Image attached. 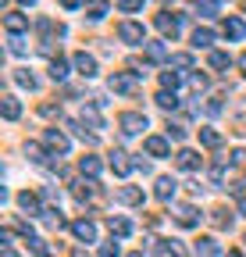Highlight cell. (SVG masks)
Segmentation results:
<instances>
[{
  "label": "cell",
  "mask_w": 246,
  "mask_h": 257,
  "mask_svg": "<svg viewBox=\"0 0 246 257\" xmlns=\"http://www.w3.org/2000/svg\"><path fill=\"white\" fill-rule=\"evenodd\" d=\"M146 57H150V61H164V57H168L164 43H146Z\"/></svg>",
  "instance_id": "obj_26"
},
{
  "label": "cell",
  "mask_w": 246,
  "mask_h": 257,
  "mask_svg": "<svg viewBox=\"0 0 246 257\" xmlns=\"http://www.w3.org/2000/svg\"><path fill=\"white\" fill-rule=\"evenodd\" d=\"M228 64H232V57H228L225 50H214V54H210V68H228Z\"/></svg>",
  "instance_id": "obj_28"
},
{
  "label": "cell",
  "mask_w": 246,
  "mask_h": 257,
  "mask_svg": "<svg viewBox=\"0 0 246 257\" xmlns=\"http://www.w3.org/2000/svg\"><path fill=\"white\" fill-rule=\"evenodd\" d=\"M196 11L207 18V15H218V0H196Z\"/></svg>",
  "instance_id": "obj_30"
},
{
  "label": "cell",
  "mask_w": 246,
  "mask_h": 257,
  "mask_svg": "<svg viewBox=\"0 0 246 257\" xmlns=\"http://www.w3.org/2000/svg\"><path fill=\"white\" fill-rule=\"evenodd\" d=\"M210 225H214V229H228V225H232V214L228 211H210Z\"/></svg>",
  "instance_id": "obj_24"
},
{
  "label": "cell",
  "mask_w": 246,
  "mask_h": 257,
  "mask_svg": "<svg viewBox=\"0 0 246 257\" xmlns=\"http://www.w3.org/2000/svg\"><path fill=\"white\" fill-rule=\"evenodd\" d=\"M111 89H114V93H136V75L114 72V75H111Z\"/></svg>",
  "instance_id": "obj_10"
},
{
  "label": "cell",
  "mask_w": 246,
  "mask_h": 257,
  "mask_svg": "<svg viewBox=\"0 0 246 257\" xmlns=\"http://www.w3.org/2000/svg\"><path fill=\"white\" fill-rule=\"evenodd\" d=\"M118 125H121V133H125V136H136V133H143V128H146V114L125 111V114L118 118Z\"/></svg>",
  "instance_id": "obj_2"
},
{
  "label": "cell",
  "mask_w": 246,
  "mask_h": 257,
  "mask_svg": "<svg viewBox=\"0 0 246 257\" xmlns=\"http://www.w3.org/2000/svg\"><path fill=\"white\" fill-rule=\"evenodd\" d=\"M200 143L210 147V150L221 147V133H218V128H210V125H203V128H200Z\"/></svg>",
  "instance_id": "obj_17"
},
{
  "label": "cell",
  "mask_w": 246,
  "mask_h": 257,
  "mask_svg": "<svg viewBox=\"0 0 246 257\" xmlns=\"http://www.w3.org/2000/svg\"><path fill=\"white\" fill-rule=\"evenodd\" d=\"M89 197H97V182H93V179L75 182V200H89Z\"/></svg>",
  "instance_id": "obj_19"
},
{
  "label": "cell",
  "mask_w": 246,
  "mask_h": 257,
  "mask_svg": "<svg viewBox=\"0 0 246 257\" xmlns=\"http://www.w3.org/2000/svg\"><path fill=\"white\" fill-rule=\"evenodd\" d=\"M18 114H22V104L15 100V96H4V118L8 121H18Z\"/></svg>",
  "instance_id": "obj_23"
},
{
  "label": "cell",
  "mask_w": 246,
  "mask_h": 257,
  "mask_svg": "<svg viewBox=\"0 0 246 257\" xmlns=\"http://www.w3.org/2000/svg\"><path fill=\"white\" fill-rule=\"evenodd\" d=\"M15 79H18V86H29V89H36V79L29 75V72H15Z\"/></svg>",
  "instance_id": "obj_36"
},
{
  "label": "cell",
  "mask_w": 246,
  "mask_h": 257,
  "mask_svg": "<svg viewBox=\"0 0 246 257\" xmlns=\"http://www.w3.org/2000/svg\"><path fill=\"white\" fill-rule=\"evenodd\" d=\"M8 50H11V54H25L29 47H25V40H22V36H11V43H8Z\"/></svg>",
  "instance_id": "obj_33"
},
{
  "label": "cell",
  "mask_w": 246,
  "mask_h": 257,
  "mask_svg": "<svg viewBox=\"0 0 246 257\" xmlns=\"http://www.w3.org/2000/svg\"><path fill=\"white\" fill-rule=\"evenodd\" d=\"M161 86H164V89H175V86H178V75H175V72H164V75H161Z\"/></svg>",
  "instance_id": "obj_38"
},
{
  "label": "cell",
  "mask_w": 246,
  "mask_h": 257,
  "mask_svg": "<svg viewBox=\"0 0 246 257\" xmlns=\"http://www.w3.org/2000/svg\"><path fill=\"white\" fill-rule=\"evenodd\" d=\"M153 22H157V29L164 32V36H171V40H175V36H178V25H182V22H186V15H178V18H168V15H157V18H153Z\"/></svg>",
  "instance_id": "obj_9"
},
{
  "label": "cell",
  "mask_w": 246,
  "mask_h": 257,
  "mask_svg": "<svg viewBox=\"0 0 246 257\" xmlns=\"http://www.w3.org/2000/svg\"><path fill=\"white\" fill-rule=\"evenodd\" d=\"M239 64H242V72H246V54H242V57H239Z\"/></svg>",
  "instance_id": "obj_45"
},
{
  "label": "cell",
  "mask_w": 246,
  "mask_h": 257,
  "mask_svg": "<svg viewBox=\"0 0 246 257\" xmlns=\"http://www.w3.org/2000/svg\"><path fill=\"white\" fill-rule=\"evenodd\" d=\"M75 68H79L82 79H93V75H97V57H89L86 50H79V54H75Z\"/></svg>",
  "instance_id": "obj_6"
},
{
  "label": "cell",
  "mask_w": 246,
  "mask_h": 257,
  "mask_svg": "<svg viewBox=\"0 0 246 257\" xmlns=\"http://www.w3.org/2000/svg\"><path fill=\"white\" fill-rule=\"evenodd\" d=\"M214 43V32L210 29H196L193 32V47H210Z\"/></svg>",
  "instance_id": "obj_25"
},
{
  "label": "cell",
  "mask_w": 246,
  "mask_h": 257,
  "mask_svg": "<svg viewBox=\"0 0 246 257\" xmlns=\"http://www.w3.org/2000/svg\"><path fill=\"white\" fill-rule=\"evenodd\" d=\"M4 29L11 32V36H18V32H25V29H29V18H25V15H18V11H11V15H4Z\"/></svg>",
  "instance_id": "obj_12"
},
{
  "label": "cell",
  "mask_w": 246,
  "mask_h": 257,
  "mask_svg": "<svg viewBox=\"0 0 246 257\" xmlns=\"http://www.w3.org/2000/svg\"><path fill=\"white\" fill-rule=\"evenodd\" d=\"M175 221L182 225V229H193V225L200 221V211H196L193 204H178V207H175Z\"/></svg>",
  "instance_id": "obj_4"
},
{
  "label": "cell",
  "mask_w": 246,
  "mask_h": 257,
  "mask_svg": "<svg viewBox=\"0 0 246 257\" xmlns=\"http://www.w3.org/2000/svg\"><path fill=\"white\" fill-rule=\"evenodd\" d=\"M111 168H114L118 175H129V172L136 168V161H129V154H121V150H114V154H111Z\"/></svg>",
  "instance_id": "obj_13"
},
{
  "label": "cell",
  "mask_w": 246,
  "mask_h": 257,
  "mask_svg": "<svg viewBox=\"0 0 246 257\" xmlns=\"http://www.w3.org/2000/svg\"><path fill=\"white\" fill-rule=\"evenodd\" d=\"M50 79H54V82H65V79H68V64H65V57H54V61H50Z\"/></svg>",
  "instance_id": "obj_18"
},
{
  "label": "cell",
  "mask_w": 246,
  "mask_h": 257,
  "mask_svg": "<svg viewBox=\"0 0 246 257\" xmlns=\"http://www.w3.org/2000/svg\"><path fill=\"white\" fill-rule=\"evenodd\" d=\"M43 140H47V147L57 150V154H68V150H72L68 136H65V133H57V128H47V136H43Z\"/></svg>",
  "instance_id": "obj_8"
},
{
  "label": "cell",
  "mask_w": 246,
  "mask_h": 257,
  "mask_svg": "<svg viewBox=\"0 0 246 257\" xmlns=\"http://www.w3.org/2000/svg\"><path fill=\"white\" fill-rule=\"evenodd\" d=\"M168 250H171L175 257H189V250H186V246H182L178 239H168Z\"/></svg>",
  "instance_id": "obj_37"
},
{
  "label": "cell",
  "mask_w": 246,
  "mask_h": 257,
  "mask_svg": "<svg viewBox=\"0 0 246 257\" xmlns=\"http://www.w3.org/2000/svg\"><path fill=\"white\" fill-rule=\"evenodd\" d=\"M132 257H143V253H132Z\"/></svg>",
  "instance_id": "obj_48"
},
{
  "label": "cell",
  "mask_w": 246,
  "mask_h": 257,
  "mask_svg": "<svg viewBox=\"0 0 246 257\" xmlns=\"http://www.w3.org/2000/svg\"><path fill=\"white\" fill-rule=\"evenodd\" d=\"M79 168H82V175H89V179H97L104 165H100L97 157H82V161H79Z\"/></svg>",
  "instance_id": "obj_22"
},
{
  "label": "cell",
  "mask_w": 246,
  "mask_h": 257,
  "mask_svg": "<svg viewBox=\"0 0 246 257\" xmlns=\"http://www.w3.org/2000/svg\"><path fill=\"white\" fill-rule=\"evenodd\" d=\"M118 40L129 43V47H143V43H146L143 25H139V22H121V25H118Z\"/></svg>",
  "instance_id": "obj_1"
},
{
  "label": "cell",
  "mask_w": 246,
  "mask_h": 257,
  "mask_svg": "<svg viewBox=\"0 0 246 257\" xmlns=\"http://www.w3.org/2000/svg\"><path fill=\"white\" fill-rule=\"evenodd\" d=\"M0 257H18V253H15L11 246H4V250H0Z\"/></svg>",
  "instance_id": "obj_43"
},
{
  "label": "cell",
  "mask_w": 246,
  "mask_h": 257,
  "mask_svg": "<svg viewBox=\"0 0 246 257\" xmlns=\"http://www.w3.org/2000/svg\"><path fill=\"white\" fill-rule=\"evenodd\" d=\"M18 204H22L25 211H36V214H43V211H40V200L33 197V193H22V197H18Z\"/></svg>",
  "instance_id": "obj_29"
},
{
  "label": "cell",
  "mask_w": 246,
  "mask_h": 257,
  "mask_svg": "<svg viewBox=\"0 0 246 257\" xmlns=\"http://www.w3.org/2000/svg\"><path fill=\"white\" fill-rule=\"evenodd\" d=\"M225 257H242V253H239V250H232V253H225Z\"/></svg>",
  "instance_id": "obj_46"
},
{
  "label": "cell",
  "mask_w": 246,
  "mask_h": 257,
  "mask_svg": "<svg viewBox=\"0 0 246 257\" xmlns=\"http://www.w3.org/2000/svg\"><path fill=\"white\" fill-rule=\"evenodd\" d=\"M239 214H242V218H246V197H242V200H239Z\"/></svg>",
  "instance_id": "obj_44"
},
{
  "label": "cell",
  "mask_w": 246,
  "mask_h": 257,
  "mask_svg": "<svg viewBox=\"0 0 246 257\" xmlns=\"http://www.w3.org/2000/svg\"><path fill=\"white\" fill-rule=\"evenodd\" d=\"M157 104H161V107L168 111V107H175L178 100H175V93H157Z\"/></svg>",
  "instance_id": "obj_35"
},
{
  "label": "cell",
  "mask_w": 246,
  "mask_h": 257,
  "mask_svg": "<svg viewBox=\"0 0 246 257\" xmlns=\"http://www.w3.org/2000/svg\"><path fill=\"white\" fill-rule=\"evenodd\" d=\"M82 118H86L89 125H93V128H104V118H100V114H97L93 107H86V111H82Z\"/></svg>",
  "instance_id": "obj_32"
},
{
  "label": "cell",
  "mask_w": 246,
  "mask_h": 257,
  "mask_svg": "<svg viewBox=\"0 0 246 257\" xmlns=\"http://www.w3.org/2000/svg\"><path fill=\"white\" fill-rule=\"evenodd\" d=\"M189 82H193V89H207V75H193Z\"/></svg>",
  "instance_id": "obj_41"
},
{
  "label": "cell",
  "mask_w": 246,
  "mask_h": 257,
  "mask_svg": "<svg viewBox=\"0 0 246 257\" xmlns=\"http://www.w3.org/2000/svg\"><path fill=\"white\" fill-rule=\"evenodd\" d=\"M175 186H178V182H175L171 175H161V179H157V200H164V204H168V200L175 197Z\"/></svg>",
  "instance_id": "obj_15"
},
{
  "label": "cell",
  "mask_w": 246,
  "mask_h": 257,
  "mask_svg": "<svg viewBox=\"0 0 246 257\" xmlns=\"http://www.w3.org/2000/svg\"><path fill=\"white\" fill-rule=\"evenodd\" d=\"M97 257H118V243L111 239V243H104L100 250H97Z\"/></svg>",
  "instance_id": "obj_34"
},
{
  "label": "cell",
  "mask_w": 246,
  "mask_h": 257,
  "mask_svg": "<svg viewBox=\"0 0 246 257\" xmlns=\"http://www.w3.org/2000/svg\"><path fill=\"white\" fill-rule=\"evenodd\" d=\"M175 161H178L182 172H196V168H200V154H196V150H178Z\"/></svg>",
  "instance_id": "obj_14"
},
{
  "label": "cell",
  "mask_w": 246,
  "mask_h": 257,
  "mask_svg": "<svg viewBox=\"0 0 246 257\" xmlns=\"http://www.w3.org/2000/svg\"><path fill=\"white\" fill-rule=\"evenodd\" d=\"M171 68H193V54H171Z\"/></svg>",
  "instance_id": "obj_27"
},
{
  "label": "cell",
  "mask_w": 246,
  "mask_h": 257,
  "mask_svg": "<svg viewBox=\"0 0 246 257\" xmlns=\"http://www.w3.org/2000/svg\"><path fill=\"white\" fill-rule=\"evenodd\" d=\"M168 140H175V143H182V140H186V128H182L178 121H168Z\"/></svg>",
  "instance_id": "obj_31"
},
{
  "label": "cell",
  "mask_w": 246,
  "mask_h": 257,
  "mask_svg": "<svg viewBox=\"0 0 246 257\" xmlns=\"http://www.w3.org/2000/svg\"><path fill=\"white\" fill-rule=\"evenodd\" d=\"M118 8H121V11H139L143 0H118Z\"/></svg>",
  "instance_id": "obj_39"
},
{
  "label": "cell",
  "mask_w": 246,
  "mask_h": 257,
  "mask_svg": "<svg viewBox=\"0 0 246 257\" xmlns=\"http://www.w3.org/2000/svg\"><path fill=\"white\" fill-rule=\"evenodd\" d=\"M221 29H225V36H228V40H246V22H242V18H235V15H232V18H225V25H221Z\"/></svg>",
  "instance_id": "obj_11"
},
{
  "label": "cell",
  "mask_w": 246,
  "mask_h": 257,
  "mask_svg": "<svg viewBox=\"0 0 246 257\" xmlns=\"http://www.w3.org/2000/svg\"><path fill=\"white\" fill-rule=\"evenodd\" d=\"M143 150H146L150 157H168V154H171V140H168V136H146V140H143Z\"/></svg>",
  "instance_id": "obj_3"
},
{
  "label": "cell",
  "mask_w": 246,
  "mask_h": 257,
  "mask_svg": "<svg viewBox=\"0 0 246 257\" xmlns=\"http://www.w3.org/2000/svg\"><path fill=\"white\" fill-rule=\"evenodd\" d=\"M72 232H75V239H82V243H93V239H97V225L86 221V218H79V221H72Z\"/></svg>",
  "instance_id": "obj_5"
},
{
  "label": "cell",
  "mask_w": 246,
  "mask_h": 257,
  "mask_svg": "<svg viewBox=\"0 0 246 257\" xmlns=\"http://www.w3.org/2000/svg\"><path fill=\"white\" fill-rule=\"evenodd\" d=\"M61 8H68V11H75V8H86L82 0H61Z\"/></svg>",
  "instance_id": "obj_42"
},
{
  "label": "cell",
  "mask_w": 246,
  "mask_h": 257,
  "mask_svg": "<svg viewBox=\"0 0 246 257\" xmlns=\"http://www.w3.org/2000/svg\"><path fill=\"white\" fill-rule=\"evenodd\" d=\"M86 15L93 18V22H100L107 15V0H86Z\"/></svg>",
  "instance_id": "obj_21"
},
{
  "label": "cell",
  "mask_w": 246,
  "mask_h": 257,
  "mask_svg": "<svg viewBox=\"0 0 246 257\" xmlns=\"http://www.w3.org/2000/svg\"><path fill=\"white\" fill-rule=\"evenodd\" d=\"M118 200H121V204H132V207H136V204H143V189H139V186H125V189L118 193Z\"/></svg>",
  "instance_id": "obj_16"
},
{
  "label": "cell",
  "mask_w": 246,
  "mask_h": 257,
  "mask_svg": "<svg viewBox=\"0 0 246 257\" xmlns=\"http://www.w3.org/2000/svg\"><path fill=\"white\" fill-rule=\"evenodd\" d=\"M193 253H196V257H221V246H218V239L200 236V239H196V246H193Z\"/></svg>",
  "instance_id": "obj_7"
},
{
  "label": "cell",
  "mask_w": 246,
  "mask_h": 257,
  "mask_svg": "<svg viewBox=\"0 0 246 257\" xmlns=\"http://www.w3.org/2000/svg\"><path fill=\"white\" fill-rule=\"evenodd\" d=\"M232 165L235 168H246V150H232Z\"/></svg>",
  "instance_id": "obj_40"
},
{
  "label": "cell",
  "mask_w": 246,
  "mask_h": 257,
  "mask_svg": "<svg viewBox=\"0 0 246 257\" xmlns=\"http://www.w3.org/2000/svg\"><path fill=\"white\" fill-rule=\"evenodd\" d=\"M107 225H111V232H114L118 239L132 232V221H129V218H114V214H111V221H107Z\"/></svg>",
  "instance_id": "obj_20"
},
{
  "label": "cell",
  "mask_w": 246,
  "mask_h": 257,
  "mask_svg": "<svg viewBox=\"0 0 246 257\" xmlns=\"http://www.w3.org/2000/svg\"><path fill=\"white\" fill-rule=\"evenodd\" d=\"M22 4H36V0H22Z\"/></svg>",
  "instance_id": "obj_47"
}]
</instances>
